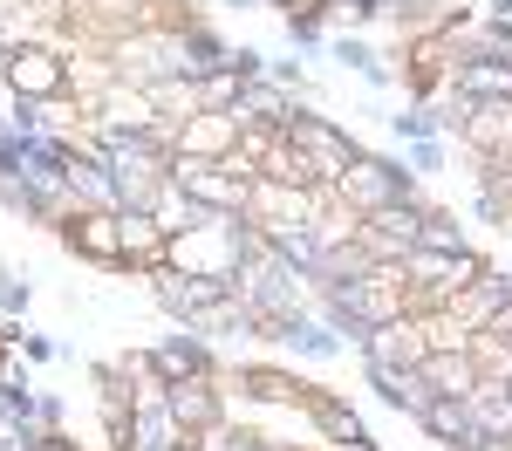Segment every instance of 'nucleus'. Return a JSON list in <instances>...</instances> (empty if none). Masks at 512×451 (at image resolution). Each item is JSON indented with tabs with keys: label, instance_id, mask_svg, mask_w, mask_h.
<instances>
[{
	"label": "nucleus",
	"instance_id": "nucleus-1",
	"mask_svg": "<svg viewBox=\"0 0 512 451\" xmlns=\"http://www.w3.org/2000/svg\"><path fill=\"white\" fill-rule=\"evenodd\" d=\"M403 287H410V315H431V308H451L465 287H478L485 281V253L478 246H465V253H431V246H410L403 260Z\"/></svg>",
	"mask_w": 512,
	"mask_h": 451
},
{
	"label": "nucleus",
	"instance_id": "nucleus-2",
	"mask_svg": "<svg viewBox=\"0 0 512 451\" xmlns=\"http://www.w3.org/2000/svg\"><path fill=\"white\" fill-rule=\"evenodd\" d=\"M335 199L349 205L355 219H369V212H383V205H403V199H424L417 192V171L403 158H376V151H362V158L342 171V185H335Z\"/></svg>",
	"mask_w": 512,
	"mask_h": 451
},
{
	"label": "nucleus",
	"instance_id": "nucleus-3",
	"mask_svg": "<svg viewBox=\"0 0 512 451\" xmlns=\"http://www.w3.org/2000/svg\"><path fill=\"white\" fill-rule=\"evenodd\" d=\"M0 82H7L14 103H55V96L76 89V69L62 62V48H48V41H21V48L0 62Z\"/></svg>",
	"mask_w": 512,
	"mask_h": 451
},
{
	"label": "nucleus",
	"instance_id": "nucleus-4",
	"mask_svg": "<svg viewBox=\"0 0 512 451\" xmlns=\"http://www.w3.org/2000/svg\"><path fill=\"white\" fill-rule=\"evenodd\" d=\"M280 137L294 144V151H308L315 158V171L328 178V185H342V171H349L355 158H362V144H355V130H342L335 117H315V110H287V123H280Z\"/></svg>",
	"mask_w": 512,
	"mask_h": 451
},
{
	"label": "nucleus",
	"instance_id": "nucleus-5",
	"mask_svg": "<svg viewBox=\"0 0 512 451\" xmlns=\"http://www.w3.org/2000/svg\"><path fill=\"white\" fill-rule=\"evenodd\" d=\"M151 294H158V308L178 328H198L212 308H226L239 287H233V274H171V267H158L151 274Z\"/></svg>",
	"mask_w": 512,
	"mask_h": 451
},
{
	"label": "nucleus",
	"instance_id": "nucleus-6",
	"mask_svg": "<svg viewBox=\"0 0 512 451\" xmlns=\"http://www.w3.org/2000/svg\"><path fill=\"white\" fill-rule=\"evenodd\" d=\"M424 212L431 205L424 199H403V205H383V212H369L362 219V233H355V246L376 260V267H396L410 246H417V233H424Z\"/></svg>",
	"mask_w": 512,
	"mask_h": 451
},
{
	"label": "nucleus",
	"instance_id": "nucleus-7",
	"mask_svg": "<svg viewBox=\"0 0 512 451\" xmlns=\"http://www.w3.org/2000/svg\"><path fill=\"white\" fill-rule=\"evenodd\" d=\"M55 233H62V246H69L76 260H96V267H110V274H130V260H123V226H117V212H96V205H82L76 219H62Z\"/></svg>",
	"mask_w": 512,
	"mask_h": 451
},
{
	"label": "nucleus",
	"instance_id": "nucleus-8",
	"mask_svg": "<svg viewBox=\"0 0 512 451\" xmlns=\"http://www.w3.org/2000/svg\"><path fill=\"white\" fill-rule=\"evenodd\" d=\"M164 404H171V417H178L192 438L219 431V424H233V417H226V369H219V376H185V383H171Z\"/></svg>",
	"mask_w": 512,
	"mask_h": 451
},
{
	"label": "nucleus",
	"instance_id": "nucleus-9",
	"mask_svg": "<svg viewBox=\"0 0 512 451\" xmlns=\"http://www.w3.org/2000/svg\"><path fill=\"white\" fill-rule=\"evenodd\" d=\"M198 438L171 417V404L164 397H151V404H137L130 410V431L117 438V451H192Z\"/></svg>",
	"mask_w": 512,
	"mask_h": 451
},
{
	"label": "nucleus",
	"instance_id": "nucleus-10",
	"mask_svg": "<svg viewBox=\"0 0 512 451\" xmlns=\"http://www.w3.org/2000/svg\"><path fill=\"white\" fill-rule=\"evenodd\" d=\"M424 356H431V342H424V322H417V315L376 328V335L362 342V369H424Z\"/></svg>",
	"mask_w": 512,
	"mask_h": 451
},
{
	"label": "nucleus",
	"instance_id": "nucleus-11",
	"mask_svg": "<svg viewBox=\"0 0 512 451\" xmlns=\"http://www.w3.org/2000/svg\"><path fill=\"white\" fill-rule=\"evenodd\" d=\"M69 192H76L82 205H96V212H123L117 171H110V158H103L89 137H76V158H69Z\"/></svg>",
	"mask_w": 512,
	"mask_h": 451
},
{
	"label": "nucleus",
	"instance_id": "nucleus-12",
	"mask_svg": "<svg viewBox=\"0 0 512 451\" xmlns=\"http://www.w3.org/2000/svg\"><path fill=\"white\" fill-rule=\"evenodd\" d=\"M151 356H158V376H164V383H185V376H219V356L205 349V335H198V328L164 335Z\"/></svg>",
	"mask_w": 512,
	"mask_h": 451
},
{
	"label": "nucleus",
	"instance_id": "nucleus-13",
	"mask_svg": "<svg viewBox=\"0 0 512 451\" xmlns=\"http://www.w3.org/2000/svg\"><path fill=\"white\" fill-rule=\"evenodd\" d=\"M301 410L315 417V431L328 438V445H362V438H369L349 397H335V390H321V383H308V397H301Z\"/></svg>",
	"mask_w": 512,
	"mask_h": 451
},
{
	"label": "nucleus",
	"instance_id": "nucleus-14",
	"mask_svg": "<svg viewBox=\"0 0 512 451\" xmlns=\"http://www.w3.org/2000/svg\"><path fill=\"white\" fill-rule=\"evenodd\" d=\"M465 151H478V158H506L512 151V96H499V103H472V117H465Z\"/></svg>",
	"mask_w": 512,
	"mask_h": 451
},
{
	"label": "nucleus",
	"instance_id": "nucleus-15",
	"mask_svg": "<svg viewBox=\"0 0 512 451\" xmlns=\"http://www.w3.org/2000/svg\"><path fill=\"white\" fill-rule=\"evenodd\" d=\"M267 342L294 349V356H308V363H335V356H342V335L321 322V315H294V322H274V328H267Z\"/></svg>",
	"mask_w": 512,
	"mask_h": 451
},
{
	"label": "nucleus",
	"instance_id": "nucleus-16",
	"mask_svg": "<svg viewBox=\"0 0 512 451\" xmlns=\"http://www.w3.org/2000/svg\"><path fill=\"white\" fill-rule=\"evenodd\" d=\"M424 383H431L437 397H465V404H472L485 369L472 363V349H431V356H424Z\"/></svg>",
	"mask_w": 512,
	"mask_h": 451
},
{
	"label": "nucleus",
	"instance_id": "nucleus-17",
	"mask_svg": "<svg viewBox=\"0 0 512 451\" xmlns=\"http://www.w3.org/2000/svg\"><path fill=\"white\" fill-rule=\"evenodd\" d=\"M233 144H239V123L233 117H192V123H178V158L219 164V158H233Z\"/></svg>",
	"mask_w": 512,
	"mask_h": 451
},
{
	"label": "nucleus",
	"instance_id": "nucleus-18",
	"mask_svg": "<svg viewBox=\"0 0 512 451\" xmlns=\"http://www.w3.org/2000/svg\"><path fill=\"white\" fill-rule=\"evenodd\" d=\"M144 212L158 219V233H164V240H185V233H198V226L212 219V212H205V205H198L192 192H185V185H171V178L158 185V199L144 205Z\"/></svg>",
	"mask_w": 512,
	"mask_h": 451
},
{
	"label": "nucleus",
	"instance_id": "nucleus-19",
	"mask_svg": "<svg viewBox=\"0 0 512 451\" xmlns=\"http://www.w3.org/2000/svg\"><path fill=\"white\" fill-rule=\"evenodd\" d=\"M499 301H512V274L485 267V281H478V287H465V294L451 301V322L465 328V335H478V328L492 322V308H499Z\"/></svg>",
	"mask_w": 512,
	"mask_h": 451
},
{
	"label": "nucleus",
	"instance_id": "nucleus-20",
	"mask_svg": "<svg viewBox=\"0 0 512 451\" xmlns=\"http://www.w3.org/2000/svg\"><path fill=\"white\" fill-rule=\"evenodd\" d=\"M417 424H424V431H431V438H437L444 451H465V445L478 438V424H472V404H465V397H431Z\"/></svg>",
	"mask_w": 512,
	"mask_h": 451
},
{
	"label": "nucleus",
	"instance_id": "nucleus-21",
	"mask_svg": "<svg viewBox=\"0 0 512 451\" xmlns=\"http://www.w3.org/2000/svg\"><path fill=\"white\" fill-rule=\"evenodd\" d=\"M369 383H376V397L390 410H403V417H424V404H431L437 390L424 383V369H362Z\"/></svg>",
	"mask_w": 512,
	"mask_h": 451
},
{
	"label": "nucleus",
	"instance_id": "nucleus-22",
	"mask_svg": "<svg viewBox=\"0 0 512 451\" xmlns=\"http://www.w3.org/2000/svg\"><path fill=\"white\" fill-rule=\"evenodd\" d=\"M233 383L253 397V404H301V397H308V383L287 376V369H274V363H239Z\"/></svg>",
	"mask_w": 512,
	"mask_h": 451
},
{
	"label": "nucleus",
	"instance_id": "nucleus-23",
	"mask_svg": "<svg viewBox=\"0 0 512 451\" xmlns=\"http://www.w3.org/2000/svg\"><path fill=\"white\" fill-rule=\"evenodd\" d=\"M287 110H294V96L280 89V82H239V103H233V123H287Z\"/></svg>",
	"mask_w": 512,
	"mask_h": 451
},
{
	"label": "nucleus",
	"instance_id": "nucleus-24",
	"mask_svg": "<svg viewBox=\"0 0 512 451\" xmlns=\"http://www.w3.org/2000/svg\"><path fill=\"white\" fill-rule=\"evenodd\" d=\"M472 424H478V438H506V445H512V390H506V383H478Z\"/></svg>",
	"mask_w": 512,
	"mask_h": 451
},
{
	"label": "nucleus",
	"instance_id": "nucleus-25",
	"mask_svg": "<svg viewBox=\"0 0 512 451\" xmlns=\"http://www.w3.org/2000/svg\"><path fill=\"white\" fill-rule=\"evenodd\" d=\"M328 55H335L342 69H355L362 82H376V89H390V62H383V55H376V48H369L362 35H328Z\"/></svg>",
	"mask_w": 512,
	"mask_h": 451
},
{
	"label": "nucleus",
	"instance_id": "nucleus-26",
	"mask_svg": "<svg viewBox=\"0 0 512 451\" xmlns=\"http://www.w3.org/2000/svg\"><path fill=\"white\" fill-rule=\"evenodd\" d=\"M417 246H431V253H465L472 240H465V226H458L444 205H431V212H424V233H417Z\"/></svg>",
	"mask_w": 512,
	"mask_h": 451
},
{
	"label": "nucleus",
	"instance_id": "nucleus-27",
	"mask_svg": "<svg viewBox=\"0 0 512 451\" xmlns=\"http://www.w3.org/2000/svg\"><path fill=\"white\" fill-rule=\"evenodd\" d=\"M192 89H198V117H233V103H239V76H233V69L192 82Z\"/></svg>",
	"mask_w": 512,
	"mask_h": 451
},
{
	"label": "nucleus",
	"instance_id": "nucleus-28",
	"mask_svg": "<svg viewBox=\"0 0 512 451\" xmlns=\"http://www.w3.org/2000/svg\"><path fill=\"white\" fill-rule=\"evenodd\" d=\"M328 7H287V41L294 48H328Z\"/></svg>",
	"mask_w": 512,
	"mask_h": 451
},
{
	"label": "nucleus",
	"instance_id": "nucleus-29",
	"mask_svg": "<svg viewBox=\"0 0 512 451\" xmlns=\"http://www.w3.org/2000/svg\"><path fill=\"white\" fill-rule=\"evenodd\" d=\"M403 164H410L417 178H437V171H444V137H424V144H403Z\"/></svg>",
	"mask_w": 512,
	"mask_h": 451
},
{
	"label": "nucleus",
	"instance_id": "nucleus-30",
	"mask_svg": "<svg viewBox=\"0 0 512 451\" xmlns=\"http://www.w3.org/2000/svg\"><path fill=\"white\" fill-rule=\"evenodd\" d=\"M28 294H35V287L21 281V274H7V267H0V315H14V322H21V315H28Z\"/></svg>",
	"mask_w": 512,
	"mask_h": 451
},
{
	"label": "nucleus",
	"instance_id": "nucleus-31",
	"mask_svg": "<svg viewBox=\"0 0 512 451\" xmlns=\"http://www.w3.org/2000/svg\"><path fill=\"white\" fill-rule=\"evenodd\" d=\"M35 424L41 431H69V404L55 390H35Z\"/></svg>",
	"mask_w": 512,
	"mask_h": 451
},
{
	"label": "nucleus",
	"instance_id": "nucleus-32",
	"mask_svg": "<svg viewBox=\"0 0 512 451\" xmlns=\"http://www.w3.org/2000/svg\"><path fill=\"white\" fill-rule=\"evenodd\" d=\"M14 349H21L28 363H55V356H62V342H48V335H35V328H14Z\"/></svg>",
	"mask_w": 512,
	"mask_h": 451
},
{
	"label": "nucleus",
	"instance_id": "nucleus-33",
	"mask_svg": "<svg viewBox=\"0 0 512 451\" xmlns=\"http://www.w3.org/2000/svg\"><path fill=\"white\" fill-rule=\"evenodd\" d=\"M226 69H233L239 82H260V76H267V55H260V48H233V62H226Z\"/></svg>",
	"mask_w": 512,
	"mask_h": 451
},
{
	"label": "nucleus",
	"instance_id": "nucleus-34",
	"mask_svg": "<svg viewBox=\"0 0 512 451\" xmlns=\"http://www.w3.org/2000/svg\"><path fill=\"white\" fill-rule=\"evenodd\" d=\"M478 335H485V342H499V349H512V301H499V308H492V322L478 328Z\"/></svg>",
	"mask_w": 512,
	"mask_h": 451
},
{
	"label": "nucleus",
	"instance_id": "nucleus-35",
	"mask_svg": "<svg viewBox=\"0 0 512 451\" xmlns=\"http://www.w3.org/2000/svg\"><path fill=\"white\" fill-rule=\"evenodd\" d=\"M267 82H280V89H301V82H308V69L287 55V62H267Z\"/></svg>",
	"mask_w": 512,
	"mask_h": 451
},
{
	"label": "nucleus",
	"instance_id": "nucleus-36",
	"mask_svg": "<svg viewBox=\"0 0 512 451\" xmlns=\"http://www.w3.org/2000/svg\"><path fill=\"white\" fill-rule=\"evenodd\" d=\"M21 21H14V14H7V7H0V62H7V55H14V48H21Z\"/></svg>",
	"mask_w": 512,
	"mask_h": 451
},
{
	"label": "nucleus",
	"instance_id": "nucleus-37",
	"mask_svg": "<svg viewBox=\"0 0 512 451\" xmlns=\"http://www.w3.org/2000/svg\"><path fill=\"white\" fill-rule=\"evenodd\" d=\"M41 451H82L69 431H41Z\"/></svg>",
	"mask_w": 512,
	"mask_h": 451
},
{
	"label": "nucleus",
	"instance_id": "nucleus-38",
	"mask_svg": "<svg viewBox=\"0 0 512 451\" xmlns=\"http://www.w3.org/2000/svg\"><path fill=\"white\" fill-rule=\"evenodd\" d=\"M14 328H21V322H7V328H0V376H7V356H14Z\"/></svg>",
	"mask_w": 512,
	"mask_h": 451
},
{
	"label": "nucleus",
	"instance_id": "nucleus-39",
	"mask_svg": "<svg viewBox=\"0 0 512 451\" xmlns=\"http://www.w3.org/2000/svg\"><path fill=\"white\" fill-rule=\"evenodd\" d=\"M465 451H512V445H506V438H472Z\"/></svg>",
	"mask_w": 512,
	"mask_h": 451
},
{
	"label": "nucleus",
	"instance_id": "nucleus-40",
	"mask_svg": "<svg viewBox=\"0 0 512 451\" xmlns=\"http://www.w3.org/2000/svg\"><path fill=\"white\" fill-rule=\"evenodd\" d=\"M492 21H512V0H492Z\"/></svg>",
	"mask_w": 512,
	"mask_h": 451
},
{
	"label": "nucleus",
	"instance_id": "nucleus-41",
	"mask_svg": "<svg viewBox=\"0 0 512 451\" xmlns=\"http://www.w3.org/2000/svg\"><path fill=\"white\" fill-rule=\"evenodd\" d=\"M342 451H376V438H362V445H342Z\"/></svg>",
	"mask_w": 512,
	"mask_h": 451
},
{
	"label": "nucleus",
	"instance_id": "nucleus-42",
	"mask_svg": "<svg viewBox=\"0 0 512 451\" xmlns=\"http://www.w3.org/2000/svg\"><path fill=\"white\" fill-rule=\"evenodd\" d=\"M226 7H239V14H246V7H260V0H226Z\"/></svg>",
	"mask_w": 512,
	"mask_h": 451
},
{
	"label": "nucleus",
	"instance_id": "nucleus-43",
	"mask_svg": "<svg viewBox=\"0 0 512 451\" xmlns=\"http://www.w3.org/2000/svg\"><path fill=\"white\" fill-rule=\"evenodd\" d=\"M267 7H280V14H287V7H301V0H267Z\"/></svg>",
	"mask_w": 512,
	"mask_h": 451
},
{
	"label": "nucleus",
	"instance_id": "nucleus-44",
	"mask_svg": "<svg viewBox=\"0 0 512 451\" xmlns=\"http://www.w3.org/2000/svg\"><path fill=\"white\" fill-rule=\"evenodd\" d=\"M499 164H506V171H512V151H506V158H499Z\"/></svg>",
	"mask_w": 512,
	"mask_h": 451
},
{
	"label": "nucleus",
	"instance_id": "nucleus-45",
	"mask_svg": "<svg viewBox=\"0 0 512 451\" xmlns=\"http://www.w3.org/2000/svg\"><path fill=\"white\" fill-rule=\"evenodd\" d=\"M506 390H512V376H506Z\"/></svg>",
	"mask_w": 512,
	"mask_h": 451
}]
</instances>
